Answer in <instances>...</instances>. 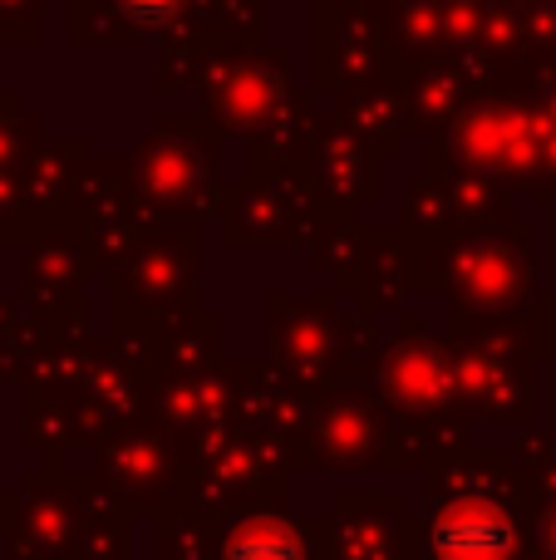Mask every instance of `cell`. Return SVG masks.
Listing matches in <instances>:
<instances>
[{
    "label": "cell",
    "instance_id": "2",
    "mask_svg": "<svg viewBox=\"0 0 556 560\" xmlns=\"http://www.w3.org/2000/svg\"><path fill=\"white\" fill-rule=\"evenodd\" d=\"M227 560H301V536L281 522H252L232 536Z\"/></svg>",
    "mask_w": 556,
    "mask_h": 560
},
{
    "label": "cell",
    "instance_id": "1",
    "mask_svg": "<svg viewBox=\"0 0 556 560\" xmlns=\"http://www.w3.org/2000/svg\"><path fill=\"white\" fill-rule=\"evenodd\" d=\"M433 551L443 560H502L512 551V522L488 502H459L433 522Z\"/></svg>",
    "mask_w": 556,
    "mask_h": 560
}]
</instances>
